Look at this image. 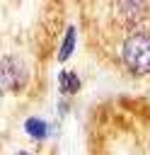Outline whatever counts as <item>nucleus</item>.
<instances>
[{
  "instance_id": "39448f33",
  "label": "nucleus",
  "mask_w": 150,
  "mask_h": 155,
  "mask_svg": "<svg viewBox=\"0 0 150 155\" xmlns=\"http://www.w3.org/2000/svg\"><path fill=\"white\" fill-rule=\"evenodd\" d=\"M56 82H58V94H60L63 99H73V97L80 92V87H82V80H80V75H77L75 70H70V68H63V70H58V78H56Z\"/></svg>"
},
{
  "instance_id": "0eeeda50",
  "label": "nucleus",
  "mask_w": 150,
  "mask_h": 155,
  "mask_svg": "<svg viewBox=\"0 0 150 155\" xmlns=\"http://www.w3.org/2000/svg\"><path fill=\"white\" fill-rule=\"evenodd\" d=\"M12 155H39V153H31V150H15Z\"/></svg>"
},
{
  "instance_id": "20e7f679",
  "label": "nucleus",
  "mask_w": 150,
  "mask_h": 155,
  "mask_svg": "<svg viewBox=\"0 0 150 155\" xmlns=\"http://www.w3.org/2000/svg\"><path fill=\"white\" fill-rule=\"evenodd\" d=\"M22 131L27 133L29 140L34 143H46L51 138V124L44 119V116H27L22 121Z\"/></svg>"
},
{
  "instance_id": "423d86ee",
  "label": "nucleus",
  "mask_w": 150,
  "mask_h": 155,
  "mask_svg": "<svg viewBox=\"0 0 150 155\" xmlns=\"http://www.w3.org/2000/svg\"><path fill=\"white\" fill-rule=\"evenodd\" d=\"M75 48H77V27H75V24H68L65 31H63L60 46H58V51H56V61H58V63L70 61V56L75 53Z\"/></svg>"
},
{
  "instance_id": "f03ea898",
  "label": "nucleus",
  "mask_w": 150,
  "mask_h": 155,
  "mask_svg": "<svg viewBox=\"0 0 150 155\" xmlns=\"http://www.w3.org/2000/svg\"><path fill=\"white\" fill-rule=\"evenodd\" d=\"M31 82V65L22 53L0 56V94H22Z\"/></svg>"
},
{
  "instance_id": "f257e3e1",
  "label": "nucleus",
  "mask_w": 150,
  "mask_h": 155,
  "mask_svg": "<svg viewBox=\"0 0 150 155\" xmlns=\"http://www.w3.org/2000/svg\"><path fill=\"white\" fill-rule=\"evenodd\" d=\"M119 63L133 78L150 75V29H133L119 39Z\"/></svg>"
},
{
  "instance_id": "7ed1b4c3",
  "label": "nucleus",
  "mask_w": 150,
  "mask_h": 155,
  "mask_svg": "<svg viewBox=\"0 0 150 155\" xmlns=\"http://www.w3.org/2000/svg\"><path fill=\"white\" fill-rule=\"evenodd\" d=\"M106 10L111 12V22L126 34L133 29H150V2L143 0H123V2H109Z\"/></svg>"
}]
</instances>
